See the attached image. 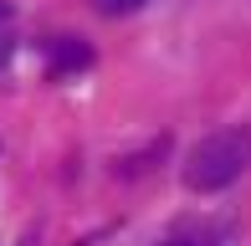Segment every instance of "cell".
Returning <instances> with one entry per match:
<instances>
[{"label":"cell","mask_w":251,"mask_h":246,"mask_svg":"<svg viewBox=\"0 0 251 246\" xmlns=\"http://www.w3.org/2000/svg\"><path fill=\"white\" fill-rule=\"evenodd\" d=\"M251 164V133L246 128H221V133H205V139L190 149L185 159V185L210 195V190H226L246 174Z\"/></svg>","instance_id":"1"},{"label":"cell","mask_w":251,"mask_h":246,"mask_svg":"<svg viewBox=\"0 0 251 246\" xmlns=\"http://www.w3.org/2000/svg\"><path fill=\"white\" fill-rule=\"evenodd\" d=\"M10 21H16V10H10V0H0V67L10 62V51H16V36H10Z\"/></svg>","instance_id":"3"},{"label":"cell","mask_w":251,"mask_h":246,"mask_svg":"<svg viewBox=\"0 0 251 246\" xmlns=\"http://www.w3.org/2000/svg\"><path fill=\"white\" fill-rule=\"evenodd\" d=\"M47 62H51L56 77L82 72V67L93 62V47H87V41H77V36H56V41H47Z\"/></svg>","instance_id":"2"},{"label":"cell","mask_w":251,"mask_h":246,"mask_svg":"<svg viewBox=\"0 0 251 246\" xmlns=\"http://www.w3.org/2000/svg\"><path fill=\"white\" fill-rule=\"evenodd\" d=\"M102 10H108V16H128V10H139L144 0H98Z\"/></svg>","instance_id":"4"}]
</instances>
